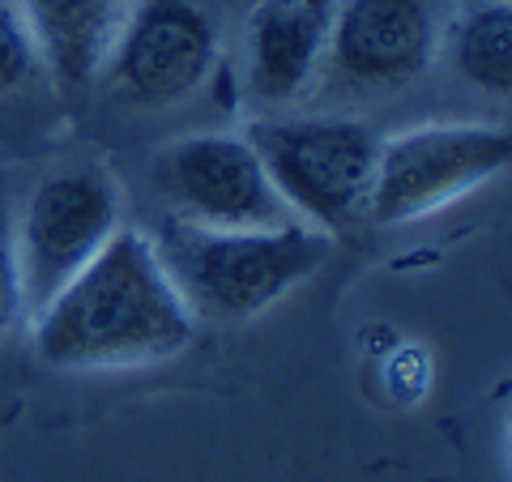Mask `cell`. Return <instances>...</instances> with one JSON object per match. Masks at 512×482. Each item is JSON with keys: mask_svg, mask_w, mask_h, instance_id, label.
Returning <instances> with one entry per match:
<instances>
[{"mask_svg": "<svg viewBox=\"0 0 512 482\" xmlns=\"http://www.w3.org/2000/svg\"><path fill=\"white\" fill-rule=\"evenodd\" d=\"M192 333L197 316L154 239L124 222L35 312V355L56 372H133L180 359Z\"/></svg>", "mask_w": 512, "mask_h": 482, "instance_id": "obj_1", "label": "cell"}, {"mask_svg": "<svg viewBox=\"0 0 512 482\" xmlns=\"http://www.w3.org/2000/svg\"><path fill=\"white\" fill-rule=\"evenodd\" d=\"M150 239L192 316H214L222 325L265 316L329 261V235L303 222L265 231H214L167 218Z\"/></svg>", "mask_w": 512, "mask_h": 482, "instance_id": "obj_2", "label": "cell"}, {"mask_svg": "<svg viewBox=\"0 0 512 482\" xmlns=\"http://www.w3.org/2000/svg\"><path fill=\"white\" fill-rule=\"evenodd\" d=\"M295 222L320 235H346L367 222L376 150L372 124L350 116L256 120L244 133Z\"/></svg>", "mask_w": 512, "mask_h": 482, "instance_id": "obj_3", "label": "cell"}, {"mask_svg": "<svg viewBox=\"0 0 512 482\" xmlns=\"http://www.w3.org/2000/svg\"><path fill=\"white\" fill-rule=\"evenodd\" d=\"M512 163V133L483 120H436L380 137L367 222L410 227L500 180Z\"/></svg>", "mask_w": 512, "mask_h": 482, "instance_id": "obj_4", "label": "cell"}, {"mask_svg": "<svg viewBox=\"0 0 512 482\" xmlns=\"http://www.w3.org/2000/svg\"><path fill=\"white\" fill-rule=\"evenodd\" d=\"M124 227L120 184L99 167L56 171L13 214V248L26 312L35 316L64 282H73Z\"/></svg>", "mask_w": 512, "mask_h": 482, "instance_id": "obj_5", "label": "cell"}, {"mask_svg": "<svg viewBox=\"0 0 512 482\" xmlns=\"http://www.w3.org/2000/svg\"><path fill=\"white\" fill-rule=\"evenodd\" d=\"M150 180L171 218L214 231L286 227V210L256 146L244 133H188L158 150Z\"/></svg>", "mask_w": 512, "mask_h": 482, "instance_id": "obj_6", "label": "cell"}, {"mask_svg": "<svg viewBox=\"0 0 512 482\" xmlns=\"http://www.w3.org/2000/svg\"><path fill=\"white\" fill-rule=\"evenodd\" d=\"M222 56V26L205 0H133L103 77L116 99L167 111L201 94Z\"/></svg>", "mask_w": 512, "mask_h": 482, "instance_id": "obj_7", "label": "cell"}, {"mask_svg": "<svg viewBox=\"0 0 512 482\" xmlns=\"http://www.w3.org/2000/svg\"><path fill=\"white\" fill-rule=\"evenodd\" d=\"M440 47L431 0H333V77L355 90H397L431 69Z\"/></svg>", "mask_w": 512, "mask_h": 482, "instance_id": "obj_8", "label": "cell"}, {"mask_svg": "<svg viewBox=\"0 0 512 482\" xmlns=\"http://www.w3.org/2000/svg\"><path fill=\"white\" fill-rule=\"evenodd\" d=\"M333 0H256L244 26V86L261 107H291L316 86Z\"/></svg>", "mask_w": 512, "mask_h": 482, "instance_id": "obj_9", "label": "cell"}, {"mask_svg": "<svg viewBox=\"0 0 512 482\" xmlns=\"http://www.w3.org/2000/svg\"><path fill=\"white\" fill-rule=\"evenodd\" d=\"M39 52V69L60 90H86L103 77L133 0H18Z\"/></svg>", "mask_w": 512, "mask_h": 482, "instance_id": "obj_10", "label": "cell"}, {"mask_svg": "<svg viewBox=\"0 0 512 482\" xmlns=\"http://www.w3.org/2000/svg\"><path fill=\"white\" fill-rule=\"evenodd\" d=\"M453 64L461 82L508 99L512 90V0H478L453 26Z\"/></svg>", "mask_w": 512, "mask_h": 482, "instance_id": "obj_11", "label": "cell"}, {"mask_svg": "<svg viewBox=\"0 0 512 482\" xmlns=\"http://www.w3.org/2000/svg\"><path fill=\"white\" fill-rule=\"evenodd\" d=\"M39 73V52L18 0H0V94L30 86Z\"/></svg>", "mask_w": 512, "mask_h": 482, "instance_id": "obj_12", "label": "cell"}, {"mask_svg": "<svg viewBox=\"0 0 512 482\" xmlns=\"http://www.w3.org/2000/svg\"><path fill=\"white\" fill-rule=\"evenodd\" d=\"M22 316H26V295L18 273V248H13V214L0 201V337L13 333Z\"/></svg>", "mask_w": 512, "mask_h": 482, "instance_id": "obj_13", "label": "cell"}]
</instances>
